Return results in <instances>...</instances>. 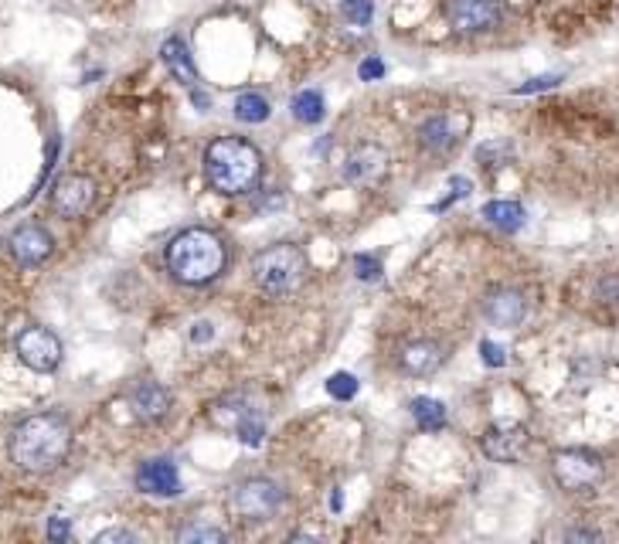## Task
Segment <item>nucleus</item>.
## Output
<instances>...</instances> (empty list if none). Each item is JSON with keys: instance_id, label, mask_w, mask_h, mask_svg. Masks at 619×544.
Returning <instances> with one entry per match:
<instances>
[{"instance_id": "obj_12", "label": "nucleus", "mask_w": 619, "mask_h": 544, "mask_svg": "<svg viewBox=\"0 0 619 544\" xmlns=\"http://www.w3.org/2000/svg\"><path fill=\"white\" fill-rule=\"evenodd\" d=\"M8 249H11V255H14L17 266L35 269V266L45 263L51 252H55V239H51V231H48L45 225L28 222V225H21V228L11 231Z\"/></svg>"}, {"instance_id": "obj_4", "label": "nucleus", "mask_w": 619, "mask_h": 544, "mask_svg": "<svg viewBox=\"0 0 619 544\" xmlns=\"http://www.w3.org/2000/svg\"><path fill=\"white\" fill-rule=\"evenodd\" d=\"M252 279L255 287L269 296H287L303 287L306 279V255L293 242H279L273 249H263L252 258Z\"/></svg>"}, {"instance_id": "obj_10", "label": "nucleus", "mask_w": 619, "mask_h": 544, "mask_svg": "<svg viewBox=\"0 0 619 544\" xmlns=\"http://www.w3.org/2000/svg\"><path fill=\"white\" fill-rule=\"evenodd\" d=\"M51 212L65 222H75L83 218L92 204H96V180L86 177V174H65L55 180V188H51Z\"/></svg>"}, {"instance_id": "obj_22", "label": "nucleus", "mask_w": 619, "mask_h": 544, "mask_svg": "<svg viewBox=\"0 0 619 544\" xmlns=\"http://www.w3.org/2000/svg\"><path fill=\"white\" fill-rule=\"evenodd\" d=\"M269 99L266 96H260V92H242L239 99H236V119H242V123H266L269 119Z\"/></svg>"}, {"instance_id": "obj_17", "label": "nucleus", "mask_w": 619, "mask_h": 544, "mask_svg": "<svg viewBox=\"0 0 619 544\" xmlns=\"http://www.w3.org/2000/svg\"><path fill=\"white\" fill-rule=\"evenodd\" d=\"M126 398L140 422H164L170 416V392L157 381H137Z\"/></svg>"}, {"instance_id": "obj_25", "label": "nucleus", "mask_w": 619, "mask_h": 544, "mask_svg": "<svg viewBox=\"0 0 619 544\" xmlns=\"http://www.w3.org/2000/svg\"><path fill=\"white\" fill-rule=\"evenodd\" d=\"M327 392H330V398H338V402H351L354 395H357V378L354 375H330V381H327Z\"/></svg>"}, {"instance_id": "obj_6", "label": "nucleus", "mask_w": 619, "mask_h": 544, "mask_svg": "<svg viewBox=\"0 0 619 544\" xmlns=\"http://www.w3.org/2000/svg\"><path fill=\"white\" fill-rule=\"evenodd\" d=\"M209 419H212L218 429H225V432L236 435L239 443H245V446H263L266 422H263V416H260V408H255L249 398L228 395V398L215 402V405L209 408Z\"/></svg>"}, {"instance_id": "obj_29", "label": "nucleus", "mask_w": 619, "mask_h": 544, "mask_svg": "<svg viewBox=\"0 0 619 544\" xmlns=\"http://www.w3.org/2000/svg\"><path fill=\"white\" fill-rule=\"evenodd\" d=\"M561 83V75H541V79H531L525 86L514 89V96H528V92H541V89H555Z\"/></svg>"}, {"instance_id": "obj_15", "label": "nucleus", "mask_w": 619, "mask_h": 544, "mask_svg": "<svg viewBox=\"0 0 619 544\" xmlns=\"http://www.w3.org/2000/svg\"><path fill=\"white\" fill-rule=\"evenodd\" d=\"M443 360H446V347L440 341H429V337H416V341L402 344V351H399V365L412 378L435 375L443 368Z\"/></svg>"}, {"instance_id": "obj_27", "label": "nucleus", "mask_w": 619, "mask_h": 544, "mask_svg": "<svg viewBox=\"0 0 619 544\" xmlns=\"http://www.w3.org/2000/svg\"><path fill=\"white\" fill-rule=\"evenodd\" d=\"M354 269H357V276L365 279V282H378L381 279V263H378V258H371V255H354Z\"/></svg>"}, {"instance_id": "obj_20", "label": "nucleus", "mask_w": 619, "mask_h": 544, "mask_svg": "<svg viewBox=\"0 0 619 544\" xmlns=\"http://www.w3.org/2000/svg\"><path fill=\"white\" fill-rule=\"evenodd\" d=\"M483 218L501 231H518L528 215L518 201H490V204H483Z\"/></svg>"}, {"instance_id": "obj_32", "label": "nucleus", "mask_w": 619, "mask_h": 544, "mask_svg": "<svg viewBox=\"0 0 619 544\" xmlns=\"http://www.w3.org/2000/svg\"><path fill=\"white\" fill-rule=\"evenodd\" d=\"M48 537H51V541H65V537H68V521H65L62 514L48 517Z\"/></svg>"}, {"instance_id": "obj_7", "label": "nucleus", "mask_w": 619, "mask_h": 544, "mask_svg": "<svg viewBox=\"0 0 619 544\" xmlns=\"http://www.w3.org/2000/svg\"><path fill=\"white\" fill-rule=\"evenodd\" d=\"M552 477L569 494H585L603 480V459L592 450H558L552 453Z\"/></svg>"}, {"instance_id": "obj_16", "label": "nucleus", "mask_w": 619, "mask_h": 544, "mask_svg": "<svg viewBox=\"0 0 619 544\" xmlns=\"http://www.w3.org/2000/svg\"><path fill=\"white\" fill-rule=\"evenodd\" d=\"M463 129H467V119L456 123L453 113H440L422 119V126L416 129V140L426 153H450L463 140Z\"/></svg>"}, {"instance_id": "obj_13", "label": "nucleus", "mask_w": 619, "mask_h": 544, "mask_svg": "<svg viewBox=\"0 0 619 544\" xmlns=\"http://www.w3.org/2000/svg\"><path fill=\"white\" fill-rule=\"evenodd\" d=\"M389 174V153H384L378 143H361L348 153L344 161V180L357 188H371L378 180H384Z\"/></svg>"}, {"instance_id": "obj_24", "label": "nucleus", "mask_w": 619, "mask_h": 544, "mask_svg": "<svg viewBox=\"0 0 619 544\" xmlns=\"http://www.w3.org/2000/svg\"><path fill=\"white\" fill-rule=\"evenodd\" d=\"M341 14L354 24V28H368V24L375 21V4L371 0H344Z\"/></svg>"}, {"instance_id": "obj_8", "label": "nucleus", "mask_w": 619, "mask_h": 544, "mask_svg": "<svg viewBox=\"0 0 619 544\" xmlns=\"http://www.w3.org/2000/svg\"><path fill=\"white\" fill-rule=\"evenodd\" d=\"M14 351H17L21 365L38 371V375H51V371L62 365V341H59V333H51L48 327H38V324L17 333Z\"/></svg>"}, {"instance_id": "obj_2", "label": "nucleus", "mask_w": 619, "mask_h": 544, "mask_svg": "<svg viewBox=\"0 0 619 544\" xmlns=\"http://www.w3.org/2000/svg\"><path fill=\"white\" fill-rule=\"evenodd\" d=\"M167 273L185 287H204L225 273L228 249L212 228H185L167 245Z\"/></svg>"}, {"instance_id": "obj_28", "label": "nucleus", "mask_w": 619, "mask_h": 544, "mask_svg": "<svg viewBox=\"0 0 619 544\" xmlns=\"http://www.w3.org/2000/svg\"><path fill=\"white\" fill-rule=\"evenodd\" d=\"M480 360H483L487 368H504V365H507L504 347L494 344V341H483V344H480Z\"/></svg>"}, {"instance_id": "obj_11", "label": "nucleus", "mask_w": 619, "mask_h": 544, "mask_svg": "<svg viewBox=\"0 0 619 544\" xmlns=\"http://www.w3.org/2000/svg\"><path fill=\"white\" fill-rule=\"evenodd\" d=\"M528 443H531V435L518 422H497V426H490L480 435L483 456H490L494 463H518V459H525Z\"/></svg>"}, {"instance_id": "obj_21", "label": "nucleus", "mask_w": 619, "mask_h": 544, "mask_svg": "<svg viewBox=\"0 0 619 544\" xmlns=\"http://www.w3.org/2000/svg\"><path fill=\"white\" fill-rule=\"evenodd\" d=\"M412 419L422 432H440L446 429V405L435 398H416L412 402Z\"/></svg>"}, {"instance_id": "obj_3", "label": "nucleus", "mask_w": 619, "mask_h": 544, "mask_svg": "<svg viewBox=\"0 0 619 544\" xmlns=\"http://www.w3.org/2000/svg\"><path fill=\"white\" fill-rule=\"evenodd\" d=\"M204 177L218 194H249L263 177V153L239 137L212 140L204 150Z\"/></svg>"}, {"instance_id": "obj_5", "label": "nucleus", "mask_w": 619, "mask_h": 544, "mask_svg": "<svg viewBox=\"0 0 619 544\" xmlns=\"http://www.w3.org/2000/svg\"><path fill=\"white\" fill-rule=\"evenodd\" d=\"M282 501H287V490L269 477H245L231 486L228 507L236 510L242 521H269L279 514Z\"/></svg>"}, {"instance_id": "obj_14", "label": "nucleus", "mask_w": 619, "mask_h": 544, "mask_svg": "<svg viewBox=\"0 0 619 544\" xmlns=\"http://www.w3.org/2000/svg\"><path fill=\"white\" fill-rule=\"evenodd\" d=\"M483 309V320L487 324H494V327H521V320L528 317V300L521 290H510V287H497V290H490L480 303Z\"/></svg>"}, {"instance_id": "obj_23", "label": "nucleus", "mask_w": 619, "mask_h": 544, "mask_svg": "<svg viewBox=\"0 0 619 544\" xmlns=\"http://www.w3.org/2000/svg\"><path fill=\"white\" fill-rule=\"evenodd\" d=\"M324 96L317 92V89H303V92H296V99H293V116L300 119V123H306V126H314V123H320L324 119Z\"/></svg>"}, {"instance_id": "obj_18", "label": "nucleus", "mask_w": 619, "mask_h": 544, "mask_svg": "<svg viewBox=\"0 0 619 544\" xmlns=\"http://www.w3.org/2000/svg\"><path fill=\"white\" fill-rule=\"evenodd\" d=\"M137 490L150 497H177L180 494V473L170 459H147L137 470Z\"/></svg>"}, {"instance_id": "obj_26", "label": "nucleus", "mask_w": 619, "mask_h": 544, "mask_svg": "<svg viewBox=\"0 0 619 544\" xmlns=\"http://www.w3.org/2000/svg\"><path fill=\"white\" fill-rule=\"evenodd\" d=\"M177 541H185V544H191V541L212 544V541H225V531L209 528V524H191V528H180V531H177Z\"/></svg>"}, {"instance_id": "obj_19", "label": "nucleus", "mask_w": 619, "mask_h": 544, "mask_svg": "<svg viewBox=\"0 0 619 544\" xmlns=\"http://www.w3.org/2000/svg\"><path fill=\"white\" fill-rule=\"evenodd\" d=\"M161 59H164L167 72L174 75L180 86H194L198 83V65L191 59V48H188L185 38H167L161 45Z\"/></svg>"}, {"instance_id": "obj_34", "label": "nucleus", "mask_w": 619, "mask_h": 544, "mask_svg": "<svg viewBox=\"0 0 619 544\" xmlns=\"http://www.w3.org/2000/svg\"><path fill=\"white\" fill-rule=\"evenodd\" d=\"M569 537H599L596 531H569Z\"/></svg>"}, {"instance_id": "obj_9", "label": "nucleus", "mask_w": 619, "mask_h": 544, "mask_svg": "<svg viewBox=\"0 0 619 544\" xmlns=\"http://www.w3.org/2000/svg\"><path fill=\"white\" fill-rule=\"evenodd\" d=\"M446 17L459 35H487L501 28L504 4L501 0H450Z\"/></svg>"}, {"instance_id": "obj_31", "label": "nucleus", "mask_w": 619, "mask_h": 544, "mask_svg": "<svg viewBox=\"0 0 619 544\" xmlns=\"http://www.w3.org/2000/svg\"><path fill=\"white\" fill-rule=\"evenodd\" d=\"M357 75H361V83H375V79H381V75H384V62L381 59H365V62H361V68H357Z\"/></svg>"}, {"instance_id": "obj_30", "label": "nucleus", "mask_w": 619, "mask_h": 544, "mask_svg": "<svg viewBox=\"0 0 619 544\" xmlns=\"http://www.w3.org/2000/svg\"><path fill=\"white\" fill-rule=\"evenodd\" d=\"M134 541H137V534L126 528H110V531L96 534V544H134Z\"/></svg>"}, {"instance_id": "obj_1", "label": "nucleus", "mask_w": 619, "mask_h": 544, "mask_svg": "<svg viewBox=\"0 0 619 544\" xmlns=\"http://www.w3.org/2000/svg\"><path fill=\"white\" fill-rule=\"evenodd\" d=\"M8 450L17 470L35 477L51 473L68 459L72 422L62 412H38V416H28L21 426H14Z\"/></svg>"}, {"instance_id": "obj_33", "label": "nucleus", "mask_w": 619, "mask_h": 544, "mask_svg": "<svg viewBox=\"0 0 619 544\" xmlns=\"http://www.w3.org/2000/svg\"><path fill=\"white\" fill-rule=\"evenodd\" d=\"M215 330H212V324H194V330H191V341H209V337H212Z\"/></svg>"}]
</instances>
